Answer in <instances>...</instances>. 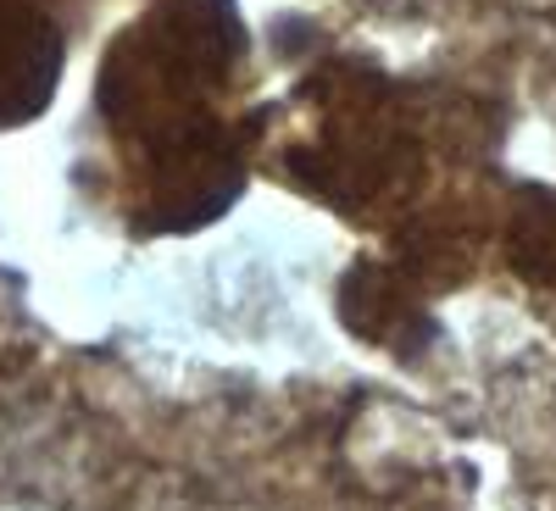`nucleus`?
Returning <instances> with one entry per match:
<instances>
[]
</instances>
